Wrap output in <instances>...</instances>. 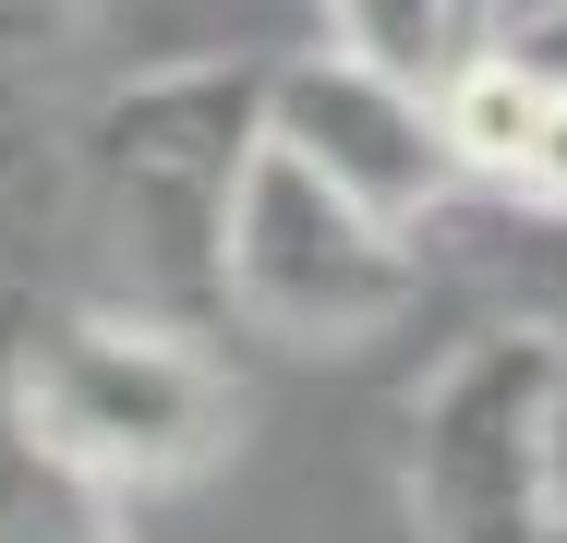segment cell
I'll return each instance as SVG.
<instances>
[{
  "label": "cell",
  "instance_id": "cell-1",
  "mask_svg": "<svg viewBox=\"0 0 567 543\" xmlns=\"http://www.w3.org/2000/svg\"><path fill=\"white\" fill-rule=\"evenodd\" d=\"M266 98H278V61H145L73 109L85 290L218 326V254L266 157Z\"/></svg>",
  "mask_w": 567,
  "mask_h": 543
},
{
  "label": "cell",
  "instance_id": "cell-2",
  "mask_svg": "<svg viewBox=\"0 0 567 543\" xmlns=\"http://www.w3.org/2000/svg\"><path fill=\"white\" fill-rule=\"evenodd\" d=\"M12 411L110 495H182L241 447V387L194 315H145L110 290L12 303Z\"/></svg>",
  "mask_w": 567,
  "mask_h": 543
},
{
  "label": "cell",
  "instance_id": "cell-3",
  "mask_svg": "<svg viewBox=\"0 0 567 543\" xmlns=\"http://www.w3.org/2000/svg\"><path fill=\"white\" fill-rule=\"evenodd\" d=\"M411 543H567V338L471 315L399 411Z\"/></svg>",
  "mask_w": 567,
  "mask_h": 543
},
{
  "label": "cell",
  "instance_id": "cell-4",
  "mask_svg": "<svg viewBox=\"0 0 567 543\" xmlns=\"http://www.w3.org/2000/svg\"><path fill=\"white\" fill-rule=\"evenodd\" d=\"M435 303V254L423 229L374 217L362 194H339L315 157H290L266 133L241 206H229L218 254V326H254L278 350H374L386 326H411Z\"/></svg>",
  "mask_w": 567,
  "mask_h": 543
},
{
  "label": "cell",
  "instance_id": "cell-5",
  "mask_svg": "<svg viewBox=\"0 0 567 543\" xmlns=\"http://www.w3.org/2000/svg\"><path fill=\"white\" fill-rule=\"evenodd\" d=\"M266 133L290 157H315L339 194H362L374 217L423 229L458 182V133H447V85H411V73H374L350 49H302L278 61V98H266Z\"/></svg>",
  "mask_w": 567,
  "mask_h": 543
},
{
  "label": "cell",
  "instance_id": "cell-6",
  "mask_svg": "<svg viewBox=\"0 0 567 543\" xmlns=\"http://www.w3.org/2000/svg\"><path fill=\"white\" fill-rule=\"evenodd\" d=\"M447 133H458V170L483 194L567 217V73H544L507 37H483L447 73Z\"/></svg>",
  "mask_w": 567,
  "mask_h": 543
},
{
  "label": "cell",
  "instance_id": "cell-7",
  "mask_svg": "<svg viewBox=\"0 0 567 543\" xmlns=\"http://www.w3.org/2000/svg\"><path fill=\"white\" fill-rule=\"evenodd\" d=\"M0 543H133V495L85 483L12 411V303H0Z\"/></svg>",
  "mask_w": 567,
  "mask_h": 543
},
{
  "label": "cell",
  "instance_id": "cell-8",
  "mask_svg": "<svg viewBox=\"0 0 567 543\" xmlns=\"http://www.w3.org/2000/svg\"><path fill=\"white\" fill-rule=\"evenodd\" d=\"M327 12V49L374 61V73H411V85H447L458 61L495 37L483 0H315Z\"/></svg>",
  "mask_w": 567,
  "mask_h": 543
},
{
  "label": "cell",
  "instance_id": "cell-9",
  "mask_svg": "<svg viewBox=\"0 0 567 543\" xmlns=\"http://www.w3.org/2000/svg\"><path fill=\"white\" fill-rule=\"evenodd\" d=\"M110 0H0V109H49L97 73Z\"/></svg>",
  "mask_w": 567,
  "mask_h": 543
},
{
  "label": "cell",
  "instance_id": "cell-10",
  "mask_svg": "<svg viewBox=\"0 0 567 543\" xmlns=\"http://www.w3.org/2000/svg\"><path fill=\"white\" fill-rule=\"evenodd\" d=\"M495 37H507V49H532L544 73H567V0H519V12L495 24Z\"/></svg>",
  "mask_w": 567,
  "mask_h": 543
},
{
  "label": "cell",
  "instance_id": "cell-11",
  "mask_svg": "<svg viewBox=\"0 0 567 543\" xmlns=\"http://www.w3.org/2000/svg\"><path fill=\"white\" fill-rule=\"evenodd\" d=\"M507 12H519V0H483V24H507Z\"/></svg>",
  "mask_w": 567,
  "mask_h": 543
}]
</instances>
